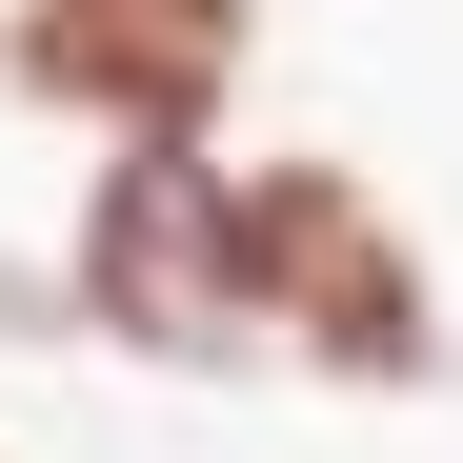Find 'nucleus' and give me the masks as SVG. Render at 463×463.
Masks as SVG:
<instances>
[{
  "mask_svg": "<svg viewBox=\"0 0 463 463\" xmlns=\"http://www.w3.org/2000/svg\"><path fill=\"white\" fill-rule=\"evenodd\" d=\"M81 323L141 363H262V282H242V162L121 141L81 182Z\"/></svg>",
  "mask_w": 463,
  "mask_h": 463,
  "instance_id": "obj_1",
  "label": "nucleus"
},
{
  "mask_svg": "<svg viewBox=\"0 0 463 463\" xmlns=\"http://www.w3.org/2000/svg\"><path fill=\"white\" fill-rule=\"evenodd\" d=\"M222 61H242V0H21V81L121 141H182L222 101Z\"/></svg>",
  "mask_w": 463,
  "mask_h": 463,
  "instance_id": "obj_3",
  "label": "nucleus"
},
{
  "mask_svg": "<svg viewBox=\"0 0 463 463\" xmlns=\"http://www.w3.org/2000/svg\"><path fill=\"white\" fill-rule=\"evenodd\" d=\"M242 282H262V343H302L323 383H423L443 363V302L403 262V222L343 162H242Z\"/></svg>",
  "mask_w": 463,
  "mask_h": 463,
  "instance_id": "obj_2",
  "label": "nucleus"
}]
</instances>
